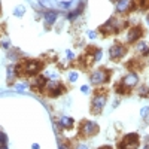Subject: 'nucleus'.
<instances>
[{
	"label": "nucleus",
	"mask_w": 149,
	"mask_h": 149,
	"mask_svg": "<svg viewBox=\"0 0 149 149\" xmlns=\"http://www.w3.org/2000/svg\"><path fill=\"white\" fill-rule=\"evenodd\" d=\"M106 101H107V91L99 88L97 91H95L93 100H91V113H94V115H99V113L103 110Z\"/></svg>",
	"instance_id": "2"
},
{
	"label": "nucleus",
	"mask_w": 149,
	"mask_h": 149,
	"mask_svg": "<svg viewBox=\"0 0 149 149\" xmlns=\"http://www.w3.org/2000/svg\"><path fill=\"white\" fill-rule=\"evenodd\" d=\"M125 25H127V21L119 20L118 16H110V18L99 29V33L103 34V36H110V34H116L121 30H124Z\"/></svg>",
	"instance_id": "1"
},
{
	"label": "nucleus",
	"mask_w": 149,
	"mask_h": 149,
	"mask_svg": "<svg viewBox=\"0 0 149 149\" xmlns=\"http://www.w3.org/2000/svg\"><path fill=\"white\" fill-rule=\"evenodd\" d=\"M43 20H45V24L48 25H52L55 22V20H57V14L55 12H46L45 15H43Z\"/></svg>",
	"instance_id": "12"
},
{
	"label": "nucleus",
	"mask_w": 149,
	"mask_h": 149,
	"mask_svg": "<svg viewBox=\"0 0 149 149\" xmlns=\"http://www.w3.org/2000/svg\"><path fill=\"white\" fill-rule=\"evenodd\" d=\"M136 49L139 51V54L142 55V57H148L149 55V45H148L146 42H142V40L137 42L136 43Z\"/></svg>",
	"instance_id": "11"
},
{
	"label": "nucleus",
	"mask_w": 149,
	"mask_h": 149,
	"mask_svg": "<svg viewBox=\"0 0 149 149\" xmlns=\"http://www.w3.org/2000/svg\"><path fill=\"white\" fill-rule=\"evenodd\" d=\"M143 37V29L140 25H133L127 33V43H137Z\"/></svg>",
	"instance_id": "7"
},
{
	"label": "nucleus",
	"mask_w": 149,
	"mask_h": 149,
	"mask_svg": "<svg viewBox=\"0 0 149 149\" xmlns=\"http://www.w3.org/2000/svg\"><path fill=\"white\" fill-rule=\"evenodd\" d=\"M121 84L125 86L127 90H133L134 86H137V84H139V75H137V72H130L128 75H125L124 78H122V81H121Z\"/></svg>",
	"instance_id": "8"
},
{
	"label": "nucleus",
	"mask_w": 149,
	"mask_h": 149,
	"mask_svg": "<svg viewBox=\"0 0 149 149\" xmlns=\"http://www.w3.org/2000/svg\"><path fill=\"white\" fill-rule=\"evenodd\" d=\"M131 12V2L130 0H119L116 3V14L119 15H125Z\"/></svg>",
	"instance_id": "9"
},
{
	"label": "nucleus",
	"mask_w": 149,
	"mask_h": 149,
	"mask_svg": "<svg viewBox=\"0 0 149 149\" xmlns=\"http://www.w3.org/2000/svg\"><path fill=\"white\" fill-rule=\"evenodd\" d=\"M99 149H113L112 146H109V145H104V146H100Z\"/></svg>",
	"instance_id": "17"
},
{
	"label": "nucleus",
	"mask_w": 149,
	"mask_h": 149,
	"mask_svg": "<svg viewBox=\"0 0 149 149\" xmlns=\"http://www.w3.org/2000/svg\"><path fill=\"white\" fill-rule=\"evenodd\" d=\"M146 21H148V24H149V12H148V15H146Z\"/></svg>",
	"instance_id": "18"
},
{
	"label": "nucleus",
	"mask_w": 149,
	"mask_h": 149,
	"mask_svg": "<svg viewBox=\"0 0 149 149\" xmlns=\"http://www.w3.org/2000/svg\"><path fill=\"white\" fill-rule=\"evenodd\" d=\"M110 2H113V3H118V2H119V0H110Z\"/></svg>",
	"instance_id": "19"
},
{
	"label": "nucleus",
	"mask_w": 149,
	"mask_h": 149,
	"mask_svg": "<svg viewBox=\"0 0 149 149\" xmlns=\"http://www.w3.org/2000/svg\"><path fill=\"white\" fill-rule=\"evenodd\" d=\"M99 125L94 121H84L79 125V134L81 137H93L95 134H99Z\"/></svg>",
	"instance_id": "5"
},
{
	"label": "nucleus",
	"mask_w": 149,
	"mask_h": 149,
	"mask_svg": "<svg viewBox=\"0 0 149 149\" xmlns=\"http://www.w3.org/2000/svg\"><path fill=\"white\" fill-rule=\"evenodd\" d=\"M143 149H149V145H146V146H145V148H143Z\"/></svg>",
	"instance_id": "20"
},
{
	"label": "nucleus",
	"mask_w": 149,
	"mask_h": 149,
	"mask_svg": "<svg viewBox=\"0 0 149 149\" xmlns=\"http://www.w3.org/2000/svg\"><path fill=\"white\" fill-rule=\"evenodd\" d=\"M137 94H139V97H149V86L148 85H140L139 88H137Z\"/></svg>",
	"instance_id": "13"
},
{
	"label": "nucleus",
	"mask_w": 149,
	"mask_h": 149,
	"mask_svg": "<svg viewBox=\"0 0 149 149\" xmlns=\"http://www.w3.org/2000/svg\"><path fill=\"white\" fill-rule=\"evenodd\" d=\"M139 142H140V137L137 133L125 134L119 142L118 149H139Z\"/></svg>",
	"instance_id": "4"
},
{
	"label": "nucleus",
	"mask_w": 149,
	"mask_h": 149,
	"mask_svg": "<svg viewBox=\"0 0 149 149\" xmlns=\"http://www.w3.org/2000/svg\"><path fill=\"white\" fill-rule=\"evenodd\" d=\"M125 54H127V46L124 45V43L116 42V43H113V45L110 46V58L112 60L118 61V60H121L122 57H124Z\"/></svg>",
	"instance_id": "6"
},
{
	"label": "nucleus",
	"mask_w": 149,
	"mask_h": 149,
	"mask_svg": "<svg viewBox=\"0 0 149 149\" xmlns=\"http://www.w3.org/2000/svg\"><path fill=\"white\" fill-rule=\"evenodd\" d=\"M76 79H78V73H76V72L69 73V81H70V82H75Z\"/></svg>",
	"instance_id": "16"
},
{
	"label": "nucleus",
	"mask_w": 149,
	"mask_h": 149,
	"mask_svg": "<svg viewBox=\"0 0 149 149\" xmlns=\"http://www.w3.org/2000/svg\"><path fill=\"white\" fill-rule=\"evenodd\" d=\"M148 115H149V107L146 106V107L142 109V112H140V116H142V118H148Z\"/></svg>",
	"instance_id": "15"
},
{
	"label": "nucleus",
	"mask_w": 149,
	"mask_h": 149,
	"mask_svg": "<svg viewBox=\"0 0 149 149\" xmlns=\"http://www.w3.org/2000/svg\"><path fill=\"white\" fill-rule=\"evenodd\" d=\"M110 69H104V67H101V69H97L95 72H93L91 73V78H90V81H91V84L93 85H97V86H100V85H104L109 79H110Z\"/></svg>",
	"instance_id": "3"
},
{
	"label": "nucleus",
	"mask_w": 149,
	"mask_h": 149,
	"mask_svg": "<svg viewBox=\"0 0 149 149\" xmlns=\"http://www.w3.org/2000/svg\"><path fill=\"white\" fill-rule=\"evenodd\" d=\"M73 149H90V148H88V145H86V143H76L73 146Z\"/></svg>",
	"instance_id": "14"
},
{
	"label": "nucleus",
	"mask_w": 149,
	"mask_h": 149,
	"mask_svg": "<svg viewBox=\"0 0 149 149\" xmlns=\"http://www.w3.org/2000/svg\"><path fill=\"white\" fill-rule=\"evenodd\" d=\"M57 124L63 128V130H70V128H73L75 127V121L72 118H69V116H61L58 119Z\"/></svg>",
	"instance_id": "10"
}]
</instances>
